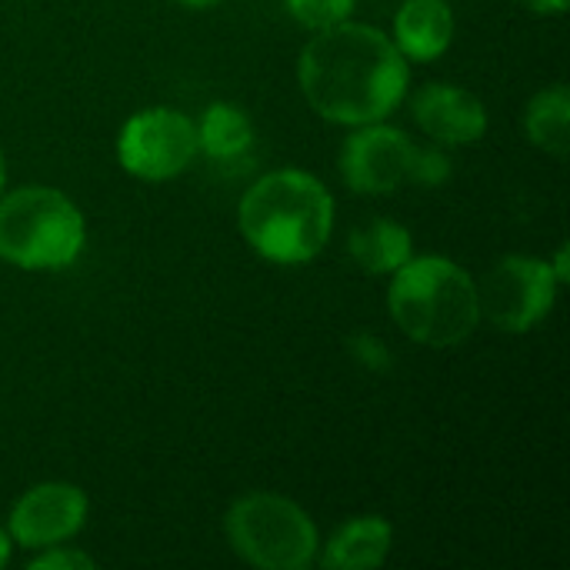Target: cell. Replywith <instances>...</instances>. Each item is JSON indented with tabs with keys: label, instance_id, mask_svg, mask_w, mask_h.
<instances>
[{
	"label": "cell",
	"instance_id": "cell-21",
	"mask_svg": "<svg viewBox=\"0 0 570 570\" xmlns=\"http://www.w3.org/2000/svg\"><path fill=\"white\" fill-rule=\"evenodd\" d=\"M10 564V534L0 528V568H7Z\"/></svg>",
	"mask_w": 570,
	"mask_h": 570
},
{
	"label": "cell",
	"instance_id": "cell-18",
	"mask_svg": "<svg viewBox=\"0 0 570 570\" xmlns=\"http://www.w3.org/2000/svg\"><path fill=\"white\" fill-rule=\"evenodd\" d=\"M30 570H90L97 568V561L83 551H73V548H63V544H53V548H43L37 551V558H30Z\"/></svg>",
	"mask_w": 570,
	"mask_h": 570
},
{
	"label": "cell",
	"instance_id": "cell-1",
	"mask_svg": "<svg viewBox=\"0 0 570 570\" xmlns=\"http://www.w3.org/2000/svg\"><path fill=\"white\" fill-rule=\"evenodd\" d=\"M297 83L324 120L341 127L377 124L404 104L411 60L384 30L341 20L314 30L297 60Z\"/></svg>",
	"mask_w": 570,
	"mask_h": 570
},
{
	"label": "cell",
	"instance_id": "cell-7",
	"mask_svg": "<svg viewBox=\"0 0 570 570\" xmlns=\"http://www.w3.org/2000/svg\"><path fill=\"white\" fill-rule=\"evenodd\" d=\"M558 287L561 281L554 277L551 261L528 254L501 257L478 284L481 321H491L504 334H528L551 314Z\"/></svg>",
	"mask_w": 570,
	"mask_h": 570
},
{
	"label": "cell",
	"instance_id": "cell-10",
	"mask_svg": "<svg viewBox=\"0 0 570 570\" xmlns=\"http://www.w3.org/2000/svg\"><path fill=\"white\" fill-rule=\"evenodd\" d=\"M411 114L438 147H468L488 134V107L458 83H424L411 97Z\"/></svg>",
	"mask_w": 570,
	"mask_h": 570
},
{
	"label": "cell",
	"instance_id": "cell-17",
	"mask_svg": "<svg viewBox=\"0 0 570 570\" xmlns=\"http://www.w3.org/2000/svg\"><path fill=\"white\" fill-rule=\"evenodd\" d=\"M451 177V160L441 147H421L417 144V157H414V177L411 184L421 187H438Z\"/></svg>",
	"mask_w": 570,
	"mask_h": 570
},
{
	"label": "cell",
	"instance_id": "cell-20",
	"mask_svg": "<svg viewBox=\"0 0 570 570\" xmlns=\"http://www.w3.org/2000/svg\"><path fill=\"white\" fill-rule=\"evenodd\" d=\"M551 271H554V277H558L561 284H568V247L558 250V261L551 264Z\"/></svg>",
	"mask_w": 570,
	"mask_h": 570
},
{
	"label": "cell",
	"instance_id": "cell-13",
	"mask_svg": "<svg viewBox=\"0 0 570 570\" xmlns=\"http://www.w3.org/2000/svg\"><path fill=\"white\" fill-rule=\"evenodd\" d=\"M347 250L354 264L371 277H391L401 264L414 257V237L404 224L391 217H374L351 234Z\"/></svg>",
	"mask_w": 570,
	"mask_h": 570
},
{
	"label": "cell",
	"instance_id": "cell-22",
	"mask_svg": "<svg viewBox=\"0 0 570 570\" xmlns=\"http://www.w3.org/2000/svg\"><path fill=\"white\" fill-rule=\"evenodd\" d=\"M177 3L194 7V10H207V7H217V3H224V0H177Z\"/></svg>",
	"mask_w": 570,
	"mask_h": 570
},
{
	"label": "cell",
	"instance_id": "cell-19",
	"mask_svg": "<svg viewBox=\"0 0 570 570\" xmlns=\"http://www.w3.org/2000/svg\"><path fill=\"white\" fill-rule=\"evenodd\" d=\"M518 3H524L528 10H534L541 17H561L570 7V0H518Z\"/></svg>",
	"mask_w": 570,
	"mask_h": 570
},
{
	"label": "cell",
	"instance_id": "cell-12",
	"mask_svg": "<svg viewBox=\"0 0 570 570\" xmlns=\"http://www.w3.org/2000/svg\"><path fill=\"white\" fill-rule=\"evenodd\" d=\"M394 544V528L377 518H354L347 524H341L331 541L321 551V568L327 570H367L381 568L391 554Z\"/></svg>",
	"mask_w": 570,
	"mask_h": 570
},
{
	"label": "cell",
	"instance_id": "cell-15",
	"mask_svg": "<svg viewBox=\"0 0 570 570\" xmlns=\"http://www.w3.org/2000/svg\"><path fill=\"white\" fill-rule=\"evenodd\" d=\"M524 127L528 137L538 150L554 154V157H568L570 140V90L564 83H551L544 90H538L528 104L524 114Z\"/></svg>",
	"mask_w": 570,
	"mask_h": 570
},
{
	"label": "cell",
	"instance_id": "cell-3",
	"mask_svg": "<svg viewBox=\"0 0 570 570\" xmlns=\"http://www.w3.org/2000/svg\"><path fill=\"white\" fill-rule=\"evenodd\" d=\"M387 307L394 324L424 347L464 344L478 324V281L448 257H411L391 274Z\"/></svg>",
	"mask_w": 570,
	"mask_h": 570
},
{
	"label": "cell",
	"instance_id": "cell-9",
	"mask_svg": "<svg viewBox=\"0 0 570 570\" xmlns=\"http://www.w3.org/2000/svg\"><path fill=\"white\" fill-rule=\"evenodd\" d=\"M90 501L70 481H43L23 491L10 511V541L27 551H43L53 544H67L87 524Z\"/></svg>",
	"mask_w": 570,
	"mask_h": 570
},
{
	"label": "cell",
	"instance_id": "cell-5",
	"mask_svg": "<svg viewBox=\"0 0 570 570\" xmlns=\"http://www.w3.org/2000/svg\"><path fill=\"white\" fill-rule=\"evenodd\" d=\"M224 531L234 554L261 570H307L321 551L311 514L271 491L237 498L224 518Z\"/></svg>",
	"mask_w": 570,
	"mask_h": 570
},
{
	"label": "cell",
	"instance_id": "cell-2",
	"mask_svg": "<svg viewBox=\"0 0 570 570\" xmlns=\"http://www.w3.org/2000/svg\"><path fill=\"white\" fill-rule=\"evenodd\" d=\"M334 217L331 190L297 167L264 174L237 207V227L247 247L281 267L314 261L331 240Z\"/></svg>",
	"mask_w": 570,
	"mask_h": 570
},
{
	"label": "cell",
	"instance_id": "cell-4",
	"mask_svg": "<svg viewBox=\"0 0 570 570\" xmlns=\"http://www.w3.org/2000/svg\"><path fill=\"white\" fill-rule=\"evenodd\" d=\"M87 244L80 207L57 187L27 184L0 194V261L23 271H63Z\"/></svg>",
	"mask_w": 570,
	"mask_h": 570
},
{
	"label": "cell",
	"instance_id": "cell-6",
	"mask_svg": "<svg viewBox=\"0 0 570 570\" xmlns=\"http://www.w3.org/2000/svg\"><path fill=\"white\" fill-rule=\"evenodd\" d=\"M197 157V124L174 107H144L117 134L120 167L147 184L180 177Z\"/></svg>",
	"mask_w": 570,
	"mask_h": 570
},
{
	"label": "cell",
	"instance_id": "cell-14",
	"mask_svg": "<svg viewBox=\"0 0 570 570\" xmlns=\"http://www.w3.org/2000/svg\"><path fill=\"white\" fill-rule=\"evenodd\" d=\"M254 124L244 107L237 104H210L197 120V150L210 160H234L254 147Z\"/></svg>",
	"mask_w": 570,
	"mask_h": 570
},
{
	"label": "cell",
	"instance_id": "cell-8",
	"mask_svg": "<svg viewBox=\"0 0 570 570\" xmlns=\"http://www.w3.org/2000/svg\"><path fill=\"white\" fill-rule=\"evenodd\" d=\"M417 144L384 120L361 124L341 147V177L354 194H394L414 177Z\"/></svg>",
	"mask_w": 570,
	"mask_h": 570
},
{
	"label": "cell",
	"instance_id": "cell-23",
	"mask_svg": "<svg viewBox=\"0 0 570 570\" xmlns=\"http://www.w3.org/2000/svg\"><path fill=\"white\" fill-rule=\"evenodd\" d=\"M7 187V160H3V150H0V194Z\"/></svg>",
	"mask_w": 570,
	"mask_h": 570
},
{
	"label": "cell",
	"instance_id": "cell-16",
	"mask_svg": "<svg viewBox=\"0 0 570 570\" xmlns=\"http://www.w3.org/2000/svg\"><path fill=\"white\" fill-rule=\"evenodd\" d=\"M284 7L301 27L324 30V27H334L341 20H351L357 0H284Z\"/></svg>",
	"mask_w": 570,
	"mask_h": 570
},
{
	"label": "cell",
	"instance_id": "cell-11",
	"mask_svg": "<svg viewBox=\"0 0 570 570\" xmlns=\"http://www.w3.org/2000/svg\"><path fill=\"white\" fill-rule=\"evenodd\" d=\"M391 40L414 63L444 57L454 40V7L448 0H404Z\"/></svg>",
	"mask_w": 570,
	"mask_h": 570
}]
</instances>
